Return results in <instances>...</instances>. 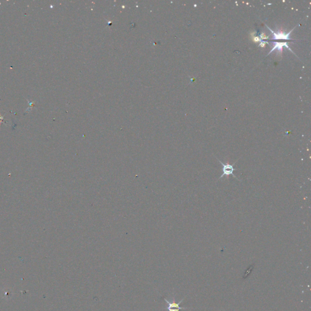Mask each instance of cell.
<instances>
[{
	"label": "cell",
	"mask_w": 311,
	"mask_h": 311,
	"mask_svg": "<svg viewBox=\"0 0 311 311\" xmlns=\"http://www.w3.org/2000/svg\"><path fill=\"white\" fill-rule=\"evenodd\" d=\"M216 159H218V161H219L221 163V165H222V175H221L220 178L218 179H220L222 178L225 176H230V175H232L233 176H234V178H235L237 179V178L236 177V176H235L234 174H233L234 171L237 170V169H236V168H234V165L236 164V162H235L233 164H231L229 163H224L222 162H221L220 160H219L217 158H216Z\"/></svg>",
	"instance_id": "obj_1"
},
{
	"label": "cell",
	"mask_w": 311,
	"mask_h": 311,
	"mask_svg": "<svg viewBox=\"0 0 311 311\" xmlns=\"http://www.w3.org/2000/svg\"><path fill=\"white\" fill-rule=\"evenodd\" d=\"M266 26L269 30H271L272 34H273V40H281V39L282 40H289L291 32L294 29H292V30L289 31L288 34L285 33L284 32H283L282 30H279L277 32H274L267 26Z\"/></svg>",
	"instance_id": "obj_2"
},
{
	"label": "cell",
	"mask_w": 311,
	"mask_h": 311,
	"mask_svg": "<svg viewBox=\"0 0 311 311\" xmlns=\"http://www.w3.org/2000/svg\"><path fill=\"white\" fill-rule=\"evenodd\" d=\"M164 300H165V301H166V303L168 304V307H167V308H165V309H170V308H176V309H180V310H181V309H188L187 308H181V307L179 306L180 304H181V303L182 302V301L184 300V299H182V300L180 302H179V303H176V302L175 301L174 297L173 298V301H172V302H170V301L167 300L165 298H164Z\"/></svg>",
	"instance_id": "obj_3"
},
{
	"label": "cell",
	"mask_w": 311,
	"mask_h": 311,
	"mask_svg": "<svg viewBox=\"0 0 311 311\" xmlns=\"http://www.w3.org/2000/svg\"><path fill=\"white\" fill-rule=\"evenodd\" d=\"M273 43H274V46H273V48L271 49V51L269 52V54H270L272 51H273V50H275V49H277V50H278V51L280 52V53L281 54V53H282V47H283V46H285V47H286V48H287L289 50H290L292 52V50H291V49H290V48L288 46V43H278V42H274Z\"/></svg>",
	"instance_id": "obj_4"
},
{
	"label": "cell",
	"mask_w": 311,
	"mask_h": 311,
	"mask_svg": "<svg viewBox=\"0 0 311 311\" xmlns=\"http://www.w3.org/2000/svg\"><path fill=\"white\" fill-rule=\"evenodd\" d=\"M260 38L261 39V40H267V39H269V36H267L264 33H262L260 35Z\"/></svg>",
	"instance_id": "obj_5"
},
{
	"label": "cell",
	"mask_w": 311,
	"mask_h": 311,
	"mask_svg": "<svg viewBox=\"0 0 311 311\" xmlns=\"http://www.w3.org/2000/svg\"><path fill=\"white\" fill-rule=\"evenodd\" d=\"M266 43H267V44H268V42H267V41H264L262 40L261 41V43H260V44H259V46H261L262 48H264V47H265V46H266Z\"/></svg>",
	"instance_id": "obj_6"
},
{
	"label": "cell",
	"mask_w": 311,
	"mask_h": 311,
	"mask_svg": "<svg viewBox=\"0 0 311 311\" xmlns=\"http://www.w3.org/2000/svg\"><path fill=\"white\" fill-rule=\"evenodd\" d=\"M168 311H179L180 309H176V308H170V309H167Z\"/></svg>",
	"instance_id": "obj_7"
}]
</instances>
